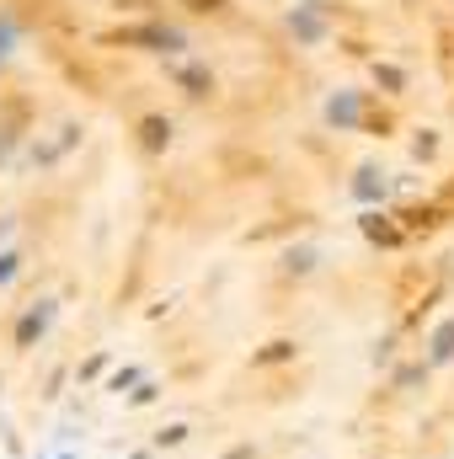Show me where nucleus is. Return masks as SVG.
Listing matches in <instances>:
<instances>
[{"label": "nucleus", "instance_id": "obj_1", "mask_svg": "<svg viewBox=\"0 0 454 459\" xmlns=\"http://www.w3.org/2000/svg\"><path fill=\"white\" fill-rule=\"evenodd\" d=\"M289 27H294V38H305V43H321V32H327V27H321V16H310V11H294V16H289Z\"/></svg>", "mask_w": 454, "mask_h": 459}, {"label": "nucleus", "instance_id": "obj_2", "mask_svg": "<svg viewBox=\"0 0 454 459\" xmlns=\"http://www.w3.org/2000/svg\"><path fill=\"white\" fill-rule=\"evenodd\" d=\"M166 134H171V128H166L161 117H144V139H150V144H166Z\"/></svg>", "mask_w": 454, "mask_h": 459}, {"label": "nucleus", "instance_id": "obj_3", "mask_svg": "<svg viewBox=\"0 0 454 459\" xmlns=\"http://www.w3.org/2000/svg\"><path fill=\"white\" fill-rule=\"evenodd\" d=\"M332 117H342V123H353V117H358V102H353V97H342V102H332Z\"/></svg>", "mask_w": 454, "mask_h": 459}, {"label": "nucleus", "instance_id": "obj_4", "mask_svg": "<svg viewBox=\"0 0 454 459\" xmlns=\"http://www.w3.org/2000/svg\"><path fill=\"white\" fill-rule=\"evenodd\" d=\"M11 43H16V27H11V22H5V16H0V54H5V48H11Z\"/></svg>", "mask_w": 454, "mask_h": 459}]
</instances>
